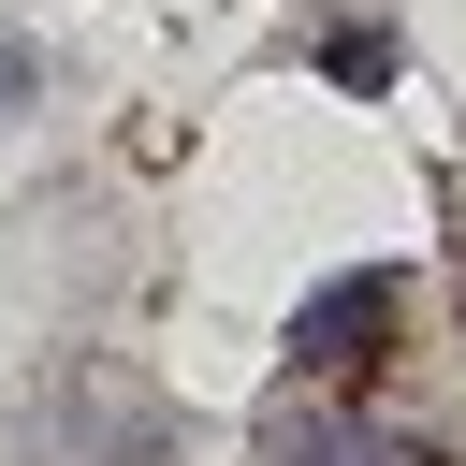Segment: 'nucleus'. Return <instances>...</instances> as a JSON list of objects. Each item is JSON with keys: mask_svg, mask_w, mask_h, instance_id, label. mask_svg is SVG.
I'll list each match as a JSON object with an SVG mask.
<instances>
[{"mask_svg": "<svg viewBox=\"0 0 466 466\" xmlns=\"http://www.w3.org/2000/svg\"><path fill=\"white\" fill-rule=\"evenodd\" d=\"M393 320H408V277H379V262L364 277H320L306 320H291V364L306 379H379L393 364Z\"/></svg>", "mask_w": 466, "mask_h": 466, "instance_id": "2", "label": "nucleus"}, {"mask_svg": "<svg viewBox=\"0 0 466 466\" xmlns=\"http://www.w3.org/2000/svg\"><path fill=\"white\" fill-rule=\"evenodd\" d=\"M29 87H44V58H29V44H15V29H0V116H15V102H29Z\"/></svg>", "mask_w": 466, "mask_h": 466, "instance_id": "3", "label": "nucleus"}, {"mask_svg": "<svg viewBox=\"0 0 466 466\" xmlns=\"http://www.w3.org/2000/svg\"><path fill=\"white\" fill-rule=\"evenodd\" d=\"M451 306H466V204H451Z\"/></svg>", "mask_w": 466, "mask_h": 466, "instance_id": "4", "label": "nucleus"}, {"mask_svg": "<svg viewBox=\"0 0 466 466\" xmlns=\"http://www.w3.org/2000/svg\"><path fill=\"white\" fill-rule=\"evenodd\" d=\"M408 466H451V451H437V437H408Z\"/></svg>", "mask_w": 466, "mask_h": 466, "instance_id": "5", "label": "nucleus"}, {"mask_svg": "<svg viewBox=\"0 0 466 466\" xmlns=\"http://www.w3.org/2000/svg\"><path fill=\"white\" fill-rule=\"evenodd\" d=\"M160 451H175V408L131 364H102V350L44 364L15 393V422H0V466H160Z\"/></svg>", "mask_w": 466, "mask_h": 466, "instance_id": "1", "label": "nucleus"}]
</instances>
